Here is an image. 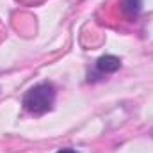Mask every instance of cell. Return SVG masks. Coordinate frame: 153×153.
<instances>
[{
  "mask_svg": "<svg viewBox=\"0 0 153 153\" xmlns=\"http://www.w3.org/2000/svg\"><path fill=\"white\" fill-rule=\"evenodd\" d=\"M55 96H57V91H55V85L50 80L38 82L36 85H32L23 94V98H22L23 111L32 116L46 114V112H50L53 109Z\"/></svg>",
  "mask_w": 153,
  "mask_h": 153,
  "instance_id": "6da1fadb",
  "label": "cell"
},
{
  "mask_svg": "<svg viewBox=\"0 0 153 153\" xmlns=\"http://www.w3.org/2000/svg\"><path fill=\"white\" fill-rule=\"evenodd\" d=\"M119 68H121V59L116 57V55H111V53H105V55H102V57L96 59V62H94V71H93V73L89 71L87 82H98V80H102L105 75L116 73Z\"/></svg>",
  "mask_w": 153,
  "mask_h": 153,
  "instance_id": "7a4b0ae2",
  "label": "cell"
},
{
  "mask_svg": "<svg viewBox=\"0 0 153 153\" xmlns=\"http://www.w3.org/2000/svg\"><path fill=\"white\" fill-rule=\"evenodd\" d=\"M119 9L128 22H134L143 13V0H119Z\"/></svg>",
  "mask_w": 153,
  "mask_h": 153,
  "instance_id": "3957f363",
  "label": "cell"
},
{
  "mask_svg": "<svg viewBox=\"0 0 153 153\" xmlns=\"http://www.w3.org/2000/svg\"><path fill=\"white\" fill-rule=\"evenodd\" d=\"M55 153H80V152H76L75 148H62V150H59Z\"/></svg>",
  "mask_w": 153,
  "mask_h": 153,
  "instance_id": "277c9868",
  "label": "cell"
}]
</instances>
